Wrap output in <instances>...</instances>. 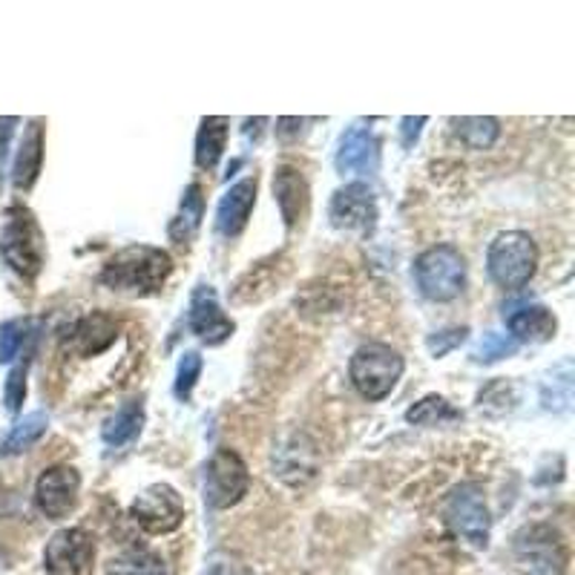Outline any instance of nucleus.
Masks as SVG:
<instances>
[{"mask_svg": "<svg viewBox=\"0 0 575 575\" xmlns=\"http://www.w3.org/2000/svg\"><path fill=\"white\" fill-rule=\"evenodd\" d=\"M173 273V259L162 248L153 245H127L107 259L101 271V282L119 294H155Z\"/></svg>", "mask_w": 575, "mask_h": 575, "instance_id": "1", "label": "nucleus"}, {"mask_svg": "<svg viewBox=\"0 0 575 575\" xmlns=\"http://www.w3.org/2000/svg\"><path fill=\"white\" fill-rule=\"evenodd\" d=\"M0 251L9 268L21 273L23 280H35L44 268L46 242L35 214L23 205H9L0 225Z\"/></svg>", "mask_w": 575, "mask_h": 575, "instance_id": "2", "label": "nucleus"}, {"mask_svg": "<svg viewBox=\"0 0 575 575\" xmlns=\"http://www.w3.org/2000/svg\"><path fill=\"white\" fill-rule=\"evenodd\" d=\"M406 371V360L398 348L386 346V343H366L351 355L348 362V377L362 400L380 403L394 391L398 380Z\"/></svg>", "mask_w": 575, "mask_h": 575, "instance_id": "3", "label": "nucleus"}, {"mask_svg": "<svg viewBox=\"0 0 575 575\" xmlns=\"http://www.w3.org/2000/svg\"><path fill=\"white\" fill-rule=\"evenodd\" d=\"M487 271L507 291L524 288L539 271V245L524 230H503L489 242Z\"/></svg>", "mask_w": 575, "mask_h": 575, "instance_id": "4", "label": "nucleus"}, {"mask_svg": "<svg viewBox=\"0 0 575 575\" xmlns=\"http://www.w3.org/2000/svg\"><path fill=\"white\" fill-rule=\"evenodd\" d=\"M512 558L524 575H564L569 550L553 524H524L512 539Z\"/></svg>", "mask_w": 575, "mask_h": 575, "instance_id": "5", "label": "nucleus"}, {"mask_svg": "<svg viewBox=\"0 0 575 575\" xmlns=\"http://www.w3.org/2000/svg\"><path fill=\"white\" fill-rule=\"evenodd\" d=\"M414 280L432 303H452L466 288V259L455 245H435L414 262Z\"/></svg>", "mask_w": 575, "mask_h": 575, "instance_id": "6", "label": "nucleus"}, {"mask_svg": "<svg viewBox=\"0 0 575 575\" xmlns=\"http://www.w3.org/2000/svg\"><path fill=\"white\" fill-rule=\"evenodd\" d=\"M446 524L466 546L487 550L492 518H489L487 498L478 484H460L452 489L449 501H446Z\"/></svg>", "mask_w": 575, "mask_h": 575, "instance_id": "7", "label": "nucleus"}, {"mask_svg": "<svg viewBox=\"0 0 575 575\" xmlns=\"http://www.w3.org/2000/svg\"><path fill=\"white\" fill-rule=\"evenodd\" d=\"M251 489L248 464L234 449H216L205 464V503L210 509H230Z\"/></svg>", "mask_w": 575, "mask_h": 575, "instance_id": "8", "label": "nucleus"}, {"mask_svg": "<svg viewBox=\"0 0 575 575\" xmlns=\"http://www.w3.org/2000/svg\"><path fill=\"white\" fill-rule=\"evenodd\" d=\"M130 518L150 535H167L185 521V501L170 484H150L130 503Z\"/></svg>", "mask_w": 575, "mask_h": 575, "instance_id": "9", "label": "nucleus"}, {"mask_svg": "<svg viewBox=\"0 0 575 575\" xmlns=\"http://www.w3.org/2000/svg\"><path fill=\"white\" fill-rule=\"evenodd\" d=\"M96 561V539L82 527L55 532L44 550V567L50 575H89Z\"/></svg>", "mask_w": 575, "mask_h": 575, "instance_id": "10", "label": "nucleus"}, {"mask_svg": "<svg viewBox=\"0 0 575 575\" xmlns=\"http://www.w3.org/2000/svg\"><path fill=\"white\" fill-rule=\"evenodd\" d=\"M82 475L69 464H55L41 473L35 484V503L50 521H64L78 507Z\"/></svg>", "mask_w": 575, "mask_h": 575, "instance_id": "11", "label": "nucleus"}, {"mask_svg": "<svg viewBox=\"0 0 575 575\" xmlns=\"http://www.w3.org/2000/svg\"><path fill=\"white\" fill-rule=\"evenodd\" d=\"M328 219L339 230H357V234H371L377 225V199L366 182H351L339 187L328 205Z\"/></svg>", "mask_w": 575, "mask_h": 575, "instance_id": "12", "label": "nucleus"}, {"mask_svg": "<svg viewBox=\"0 0 575 575\" xmlns=\"http://www.w3.org/2000/svg\"><path fill=\"white\" fill-rule=\"evenodd\" d=\"M273 475L288 487H308L319 475L317 446L308 435H291L273 452Z\"/></svg>", "mask_w": 575, "mask_h": 575, "instance_id": "13", "label": "nucleus"}, {"mask_svg": "<svg viewBox=\"0 0 575 575\" xmlns=\"http://www.w3.org/2000/svg\"><path fill=\"white\" fill-rule=\"evenodd\" d=\"M273 199L280 207L285 228L294 230L308 216L311 205V187L308 178L303 176V170L291 167V164H280L276 173H273Z\"/></svg>", "mask_w": 575, "mask_h": 575, "instance_id": "14", "label": "nucleus"}, {"mask_svg": "<svg viewBox=\"0 0 575 575\" xmlns=\"http://www.w3.org/2000/svg\"><path fill=\"white\" fill-rule=\"evenodd\" d=\"M257 176H248L242 182H237L219 199V207H216V230L225 239H237L248 228L253 205H257Z\"/></svg>", "mask_w": 575, "mask_h": 575, "instance_id": "15", "label": "nucleus"}, {"mask_svg": "<svg viewBox=\"0 0 575 575\" xmlns=\"http://www.w3.org/2000/svg\"><path fill=\"white\" fill-rule=\"evenodd\" d=\"M234 328L237 325L221 311V305L216 303L214 291L202 285L191 300V332L202 343H207V346H221L225 339H230Z\"/></svg>", "mask_w": 575, "mask_h": 575, "instance_id": "16", "label": "nucleus"}, {"mask_svg": "<svg viewBox=\"0 0 575 575\" xmlns=\"http://www.w3.org/2000/svg\"><path fill=\"white\" fill-rule=\"evenodd\" d=\"M337 170L346 173H375L380 164V139L366 127H355L339 139L337 159H334Z\"/></svg>", "mask_w": 575, "mask_h": 575, "instance_id": "17", "label": "nucleus"}, {"mask_svg": "<svg viewBox=\"0 0 575 575\" xmlns=\"http://www.w3.org/2000/svg\"><path fill=\"white\" fill-rule=\"evenodd\" d=\"M507 328L516 343H546L555 337L558 319L546 305H521L507 314Z\"/></svg>", "mask_w": 575, "mask_h": 575, "instance_id": "18", "label": "nucleus"}, {"mask_svg": "<svg viewBox=\"0 0 575 575\" xmlns=\"http://www.w3.org/2000/svg\"><path fill=\"white\" fill-rule=\"evenodd\" d=\"M41 164H44V121L35 119L23 133L15 167H12V182L18 191H32V185L41 176Z\"/></svg>", "mask_w": 575, "mask_h": 575, "instance_id": "19", "label": "nucleus"}, {"mask_svg": "<svg viewBox=\"0 0 575 575\" xmlns=\"http://www.w3.org/2000/svg\"><path fill=\"white\" fill-rule=\"evenodd\" d=\"M116 337H119V323L110 314H104V311H93V314H87L75 325L73 348L84 357H96L107 351L116 343Z\"/></svg>", "mask_w": 575, "mask_h": 575, "instance_id": "20", "label": "nucleus"}, {"mask_svg": "<svg viewBox=\"0 0 575 575\" xmlns=\"http://www.w3.org/2000/svg\"><path fill=\"white\" fill-rule=\"evenodd\" d=\"M141 428H144V400L133 398L127 400L119 412L110 414V421L101 428V437L110 449H124L141 435Z\"/></svg>", "mask_w": 575, "mask_h": 575, "instance_id": "21", "label": "nucleus"}, {"mask_svg": "<svg viewBox=\"0 0 575 575\" xmlns=\"http://www.w3.org/2000/svg\"><path fill=\"white\" fill-rule=\"evenodd\" d=\"M228 119H221V116L202 119L199 133H196V164H199L202 170H214L216 164H219L221 153L228 148Z\"/></svg>", "mask_w": 575, "mask_h": 575, "instance_id": "22", "label": "nucleus"}, {"mask_svg": "<svg viewBox=\"0 0 575 575\" xmlns=\"http://www.w3.org/2000/svg\"><path fill=\"white\" fill-rule=\"evenodd\" d=\"M202 216H205V196H202V185L193 182L182 196L176 219L170 221V239L178 245H187L202 228Z\"/></svg>", "mask_w": 575, "mask_h": 575, "instance_id": "23", "label": "nucleus"}, {"mask_svg": "<svg viewBox=\"0 0 575 575\" xmlns=\"http://www.w3.org/2000/svg\"><path fill=\"white\" fill-rule=\"evenodd\" d=\"M50 428V417L44 412H32L26 414L21 423L12 426L3 443H0V455H21V452H30L41 437L46 435Z\"/></svg>", "mask_w": 575, "mask_h": 575, "instance_id": "24", "label": "nucleus"}, {"mask_svg": "<svg viewBox=\"0 0 575 575\" xmlns=\"http://www.w3.org/2000/svg\"><path fill=\"white\" fill-rule=\"evenodd\" d=\"M452 130L469 150H489L501 135L498 119H484V116H469V119H452Z\"/></svg>", "mask_w": 575, "mask_h": 575, "instance_id": "25", "label": "nucleus"}, {"mask_svg": "<svg viewBox=\"0 0 575 575\" xmlns=\"http://www.w3.org/2000/svg\"><path fill=\"white\" fill-rule=\"evenodd\" d=\"M167 567L159 555L141 550V546H130L119 558L110 561V575H164Z\"/></svg>", "mask_w": 575, "mask_h": 575, "instance_id": "26", "label": "nucleus"}, {"mask_svg": "<svg viewBox=\"0 0 575 575\" xmlns=\"http://www.w3.org/2000/svg\"><path fill=\"white\" fill-rule=\"evenodd\" d=\"M457 417H460V412H455L449 400L437 398V394L417 400L406 412V421L414 423V426H441V423L457 421Z\"/></svg>", "mask_w": 575, "mask_h": 575, "instance_id": "27", "label": "nucleus"}, {"mask_svg": "<svg viewBox=\"0 0 575 575\" xmlns=\"http://www.w3.org/2000/svg\"><path fill=\"white\" fill-rule=\"evenodd\" d=\"M518 343L512 337H507V334H484V339L478 343V348H475V360L478 362H495V360H503V357L516 355Z\"/></svg>", "mask_w": 575, "mask_h": 575, "instance_id": "28", "label": "nucleus"}, {"mask_svg": "<svg viewBox=\"0 0 575 575\" xmlns=\"http://www.w3.org/2000/svg\"><path fill=\"white\" fill-rule=\"evenodd\" d=\"M202 375V357L196 351H187L182 360H178V371H176V398L178 400H191L193 389L199 383Z\"/></svg>", "mask_w": 575, "mask_h": 575, "instance_id": "29", "label": "nucleus"}, {"mask_svg": "<svg viewBox=\"0 0 575 575\" xmlns=\"http://www.w3.org/2000/svg\"><path fill=\"white\" fill-rule=\"evenodd\" d=\"M553 398L544 400V409H553V412H564L569 409V400H573V371H569V362L561 366V377L558 371H553Z\"/></svg>", "mask_w": 575, "mask_h": 575, "instance_id": "30", "label": "nucleus"}, {"mask_svg": "<svg viewBox=\"0 0 575 575\" xmlns=\"http://www.w3.org/2000/svg\"><path fill=\"white\" fill-rule=\"evenodd\" d=\"M23 337H26V323L23 319H9V323L0 325V362L15 360V355L23 346Z\"/></svg>", "mask_w": 575, "mask_h": 575, "instance_id": "31", "label": "nucleus"}, {"mask_svg": "<svg viewBox=\"0 0 575 575\" xmlns=\"http://www.w3.org/2000/svg\"><path fill=\"white\" fill-rule=\"evenodd\" d=\"M26 398V366H15L7 377V391H3V403H7L9 412H18Z\"/></svg>", "mask_w": 575, "mask_h": 575, "instance_id": "32", "label": "nucleus"}, {"mask_svg": "<svg viewBox=\"0 0 575 575\" xmlns=\"http://www.w3.org/2000/svg\"><path fill=\"white\" fill-rule=\"evenodd\" d=\"M466 334H469V328H466V325H460V328H446V332L432 334V337L426 339V346H428V351H432V355L443 357V355H449V351H455V348L466 339Z\"/></svg>", "mask_w": 575, "mask_h": 575, "instance_id": "33", "label": "nucleus"}, {"mask_svg": "<svg viewBox=\"0 0 575 575\" xmlns=\"http://www.w3.org/2000/svg\"><path fill=\"white\" fill-rule=\"evenodd\" d=\"M308 124L305 119H280L276 121V135H280V141H296L300 135H303V127Z\"/></svg>", "mask_w": 575, "mask_h": 575, "instance_id": "34", "label": "nucleus"}, {"mask_svg": "<svg viewBox=\"0 0 575 575\" xmlns=\"http://www.w3.org/2000/svg\"><path fill=\"white\" fill-rule=\"evenodd\" d=\"M207 575H251L248 569H245V564H239V561L234 558H214V564H210V573Z\"/></svg>", "mask_w": 575, "mask_h": 575, "instance_id": "35", "label": "nucleus"}, {"mask_svg": "<svg viewBox=\"0 0 575 575\" xmlns=\"http://www.w3.org/2000/svg\"><path fill=\"white\" fill-rule=\"evenodd\" d=\"M400 135H403V148H412L414 141H417V135H421V130H423V124H426V119H403L400 121Z\"/></svg>", "mask_w": 575, "mask_h": 575, "instance_id": "36", "label": "nucleus"}, {"mask_svg": "<svg viewBox=\"0 0 575 575\" xmlns=\"http://www.w3.org/2000/svg\"><path fill=\"white\" fill-rule=\"evenodd\" d=\"M15 124L18 119H0V162L7 159L9 141H12V135H15Z\"/></svg>", "mask_w": 575, "mask_h": 575, "instance_id": "37", "label": "nucleus"}]
</instances>
